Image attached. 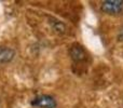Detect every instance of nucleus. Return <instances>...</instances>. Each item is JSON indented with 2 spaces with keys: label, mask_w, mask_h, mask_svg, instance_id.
Instances as JSON below:
<instances>
[{
  "label": "nucleus",
  "mask_w": 123,
  "mask_h": 108,
  "mask_svg": "<svg viewBox=\"0 0 123 108\" xmlns=\"http://www.w3.org/2000/svg\"><path fill=\"white\" fill-rule=\"evenodd\" d=\"M118 40L119 41H123V26L119 29V32H118Z\"/></svg>",
  "instance_id": "6"
},
{
  "label": "nucleus",
  "mask_w": 123,
  "mask_h": 108,
  "mask_svg": "<svg viewBox=\"0 0 123 108\" xmlns=\"http://www.w3.org/2000/svg\"><path fill=\"white\" fill-rule=\"evenodd\" d=\"M48 23H49L50 27L52 28L54 32L58 35H64L66 32V25L63 23L60 19H55V17L49 16V19H48Z\"/></svg>",
  "instance_id": "5"
},
{
  "label": "nucleus",
  "mask_w": 123,
  "mask_h": 108,
  "mask_svg": "<svg viewBox=\"0 0 123 108\" xmlns=\"http://www.w3.org/2000/svg\"><path fill=\"white\" fill-rule=\"evenodd\" d=\"M30 105L35 108H57V101L50 94H40L30 101Z\"/></svg>",
  "instance_id": "2"
},
{
  "label": "nucleus",
  "mask_w": 123,
  "mask_h": 108,
  "mask_svg": "<svg viewBox=\"0 0 123 108\" xmlns=\"http://www.w3.org/2000/svg\"><path fill=\"white\" fill-rule=\"evenodd\" d=\"M16 51L13 48L0 45V65H6L14 61Z\"/></svg>",
  "instance_id": "4"
},
{
  "label": "nucleus",
  "mask_w": 123,
  "mask_h": 108,
  "mask_svg": "<svg viewBox=\"0 0 123 108\" xmlns=\"http://www.w3.org/2000/svg\"><path fill=\"white\" fill-rule=\"evenodd\" d=\"M69 56L74 63H82L86 59L87 53L85 49L79 43H72L68 50Z\"/></svg>",
  "instance_id": "3"
},
{
  "label": "nucleus",
  "mask_w": 123,
  "mask_h": 108,
  "mask_svg": "<svg viewBox=\"0 0 123 108\" xmlns=\"http://www.w3.org/2000/svg\"><path fill=\"white\" fill-rule=\"evenodd\" d=\"M100 11L106 15L119 16L123 14V0H104L100 3Z\"/></svg>",
  "instance_id": "1"
}]
</instances>
